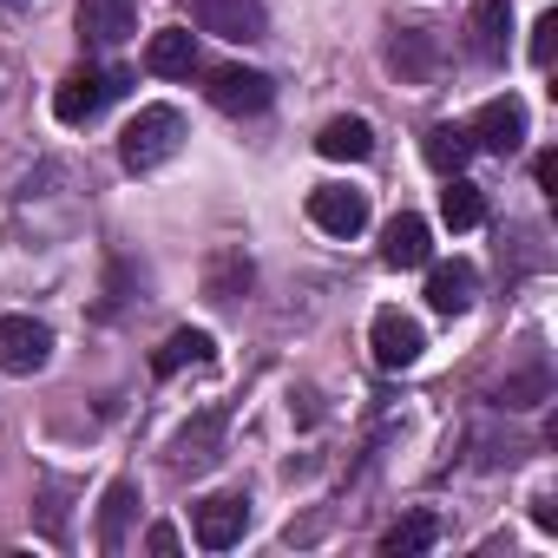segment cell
Returning a JSON list of instances; mask_svg holds the SVG:
<instances>
[{
	"label": "cell",
	"instance_id": "10",
	"mask_svg": "<svg viewBox=\"0 0 558 558\" xmlns=\"http://www.w3.org/2000/svg\"><path fill=\"white\" fill-rule=\"evenodd\" d=\"M243 532H250V499L243 493H210L197 506V545L204 551H230Z\"/></svg>",
	"mask_w": 558,
	"mask_h": 558
},
{
	"label": "cell",
	"instance_id": "20",
	"mask_svg": "<svg viewBox=\"0 0 558 558\" xmlns=\"http://www.w3.org/2000/svg\"><path fill=\"white\" fill-rule=\"evenodd\" d=\"M434 538H440L434 512H408V519H395V525L381 532V551H388V558H414V551H427Z\"/></svg>",
	"mask_w": 558,
	"mask_h": 558
},
{
	"label": "cell",
	"instance_id": "15",
	"mask_svg": "<svg viewBox=\"0 0 558 558\" xmlns=\"http://www.w3.org/2000/svg\"><path fill=\"white\" fill-rule=\"evenodd\" d=\"M316 151L336 158V165H362V158L375 151V132H368V119H329V125L316 132Z\"/></svg>",
	"mask_w": 558,
	"mask_h": 558
},
{
	"label": "cell",
	"instance_id": "19",
	"mask_svg": "<svg viewBox=\"0 0 558 558\" xmlns=\"http://www.w3.org/2000/svg\"><path fill=\"white\" fill-rule=\"evenodd\" d=\"M421 151H427V165H434L440 178H453V171H466V158H473V138H466V125H434Z\"/></svg>",
	"mask_w": 558,
	"mask_h": 558
},
{
	"label": "cell",
	"instance_id": "7",
	"mask_svg": "<svg viewBox=\"0 0 558 558\" xmlns=\"http://www.w3.org/2000/svg\"><path fill=\"white\" fill-rule=\"evenodd\" d=\"M466 138H473L480 151H499V158H506V151H519V145H525V106H519L512 93H506V99H486V106L473 112Z\"/></svg>",
	"mask_w": 558,
	"mask_h": 558
},
{
	"label": "cell",
	"instance_id": "24",
	"mask_svg": "<svg viewBox=\"0 0 558 558\" xmlns=\"http://www.w3.org/2000/svg\"><path fill=\"white\" fill-rule=\"evenodd\" d=\"M395 66H408V73H427V66H434V53H427V34H421V27L395 40Z\"/></svg>",
	"mask_w": 558,
	"mask_h": 558
},
{
	"label": "cell",
	"instance_id": "2",
	"mask_svg": "<svg viewBox=\"0 0 558 558\" xmlns=\"http://www.w3.org/2000/svg\"><path fill=\"white\" fill-rule=\"evenodd\" d=\"M119 86H125L119 73H66L60 93H53V119H60V125H93V119L112 106Z\"/></svg>",
	"mask_w": 558,
	"mask_h": 558
},
{
	"label": "cell",
	"instance_id": "9",
	"mask_svg": "<svg viewBox=\"0 0 558 558\" xmlns=\"http://www.w3.org/2000/svg\"><path fill=\"white\" fill-rule=\"evenodd\" d=\"M368 342H375V362H381V368H414V362H421V349H427L421 323H414V316H401V310H375Z\"/></svg>",
	"mask_w": 558,
	"mask_h": 558
},
{
	"label": "cell",
	"instance_id": "28",
	"mask_svg": "<svg viewBox=\"0 0 558 558\" xmlns=\"http://www.w3.org/2000/svg\"><path fill=\"white\" fill-rule=\"evenodd\" d=\"M532 171H538V191H558V151H538Z\"/></svg>",
	"mask_w": 558,
	"mask_h": 558
},
{
	"label": "cell",
	"instance_id": "29",
	"mask_svg": "<svg viewBox=\"0 0 558 558\" xmlns=\"http://www.w3.org/2000/svg\"><path fill=\"white\" fill-rule=\"evenodd\" d=\"M0 8H21V0H0Z\"/></svg>",
	"mask_w": 558,
	"mask_h": 558
},
{
	"label": "cell",
	"instance_id": "22",
	"mask_svg": "<svg viewBox=\"0 0 558 558\" xmlns=\"http://www.w3.org/2000/svg\"><path fill=\"white\" fill-rule=\"evenodd\" d=\"M204 290H210V303H236V296L250 290V263H243L236 250H223V256L210 263V283H204Z\"/></svg>",
	"mask_w": 558,
	"mask_h": 558
},
{
	"label": "cell",
	"instance_id": "21",
	"mask_svg": "<svg viewBox=\"0 0 558 558\" xmlns=\"http://www.w3.org/2000/svg\"><path fill=\"white\" fill-rule=\"evenodd\" d=\"M440 217H447V230H473L480 217H486V197H480V184H466L460 171L447 178V191H440Z\"/></svg>",
	"mask_w": 558,
	"mask_h": 558
},
{
	"label": "cell",
	"instance_id": "18",
	"mask_svg": "<svg viewBox=\"0 0 558 558\" xmlns=\"http://www.w3.org/2000/svg\"><path fill=\"white\" fill-rule=\"evenodd\" d=\"M506 34H512L506 0H480V8H473V53L480 60H506Z\"/></svg>",
	"mask_w": 558,
	"mask_h": 558
},
{
	"label": "cell",
	"instance_id": "5",
	"mask_svg": "<svg viewBox=\"0 0 558 558\" xmlns=\"http://www.w3.org/2000/svg\"><path fill=\"white\" fill-rule=\"evenodd\" d=\"M204 93H210V106L230 112V119H256V112L276 99V86H269L263 73H250V66H217Z\"/></svg>",
	"mask_w": 558,
	"mask_h": 558
},
{
	"label": "cell",
	"instance_id": "17",
	"mask_svg": "<svg viewBox=\"0 0 558 558\" xmlns=\"http://www.w3.org/2000/svg\"><path fill=\"white\" fill-rule=\"evenodd\" d=\"M217 355V342L204 336V329H171L165 336V349L151 355V375H178V368H204Z\"/></svg>",
	"mask_w": 558,
	"mask_h": 558
},
{
	"label": "cell",
	"instance_id": "6",
	"mask_svg": "<svg viewBox=\"0 0 558 558\" xmlns=\"http://www.w3.org/2000/svg\"><path fill=\"white\" fill-rule=\"evenodd\" d=\"M310 223L329 230V236H362V230H368V191L316 184V191H310Z\"/></svg>",
	"mask_w": 558,
	"mask_h": 558
},
{
	"label": "cell",
	"instance_id": "14",
	"mask_svg": "<svg viewBox=\"0 0 558 558\" xmlns=\"http://www.w3.org/2000/svg\"><path fill=\"white\" fill-rule=\"evenodd\" d=\"M145 66H151L158 80H191V73H197V40H191L184 27H165V34H151Z\"/></svg>",
	"mask_w": 558,
	"mask_h": 558
},
{
	"label": "cell",
	"instance_id": "13",
	"mask_svg": "<svg viewBox=\"0 0 558 558\" xmlns=\"http://www.w3.org/2000/svg\"><path fill=\"white\" fill-rule=\"evenodd\" d=\"M427 256H434V230H427V217L401 210V217L381 230V263H388V269H421Z\"/></svg>",
	"mask_w": 558,
	"mask_h": 558
},
{
	"label": "cell",
	"instance_id": "8",
	"mask_svg": "<svg viewBox=\"0 0 558 558\" xmlns=\"http://www.w3.org/2000/svg\"><path fill=\"white\" fill-rule=\"evenodd\" d=\"M223 427H230V414H223V408H204L197 421H184V427H178V440H171V466H178V473H204V466H217Z\"/></svg>",
	"mask_w": 558,
	"mask_h": 558
},
{
	"label": "cell",
	"instance_id": "11",
	"mask_svg": "<svg viewBox=\"0 0 558 558\" xmlns=\"http://www.w3.org/2000/svg\"><path fill=\"white\" fill-rule=\"evenodd\" d=\"M473 296H480V269H473L466 256L427 269V310H434V316H466Z\"/></svg>",
	"mask_w": 558,
	"mask_h": 558
},
{
	"label": "cell",
	"instance_id": "26",
	"mask_svg": "<svg viewBox=\"0 0 558 558\" xmlns=\"http://www.w3.org/2000/svg\"><path fill=\"white\" fill-rule=\"evenodd\" d=\"M532 525H538V532H558V506H551V493L532 499Z\"/></svg>",
	"mask_w": 558,
	"mask_h": 558
},
{
	"label": "cell",
	"instance_id": "16",
	"mask_svg": "<svg viewBox=\"0 0 558 558\" xmlns=\"http://www.w3.org/2000/svg\"><path fill=\"white\" fill-rule=\"evenodd\" d=\"M132 512H138V486H132V480H112L106 499H99V551H125Z\"/></svg>",
	"mask_w": 558,
	"mask_h": 558
},
{
	"label": "cell",
	"instance_id": "12",
	"mask_svg": "<svg viewBox=\"0 0 558 558\" xmlns=\"http://www.w3.org/2000/svg\"><path fill=\"white\" fill-rule=\"evenodd\" d=\"M80 34L93 47H119L138 34V0H80Z\"/></svg>",
	"mask_w": 558,
	"mask_h": 558
},
{
	"label": "cell",
	"instance_id": "23",
	"mask_svg": "<svg viewBox=\"0 0 558 558\" xmlns=\"http://www.w3.org/2000/svg\"><path fill=\"white\" fill-rule=\"evenodd\" d=\"M545 395H551V375H545V362H538V368L512 375V381H506V388H499L493 401H499V408H538Z\"/></svg>",
	"mask_w": 558,
	"mask_h": 558
},
{
	"label": "cell",
	"instance_id": "4",
	"mask_svg": "<svg viewBox=\"0 0 558 558\" xmlns=\"http://www.w3.org/2000/svg\"><path fill=\"white\" fill-rule=\"evenodd\" d=\"M191 21L204 27V34H217V40H236V47H250V40H263V0H191Z\"/></svg>",
	"mask_w": 558,
	"mask_h": 558
},
{
	"label": "cell",
	"instance_id": "1",
	"mask_svg": "<svg viewBox=\"0 0 558 558\" xmlns=\"http://www.w3.org/2000/svg\"><path fill=\"white\" fill-rule=\"evenodd\" d=\"M178 145H184V119H178L171 106H145V112L119 132V165L145 178V171L171 165V158H178Z\"/></svg>",
	"mask_w": 558,
	"mask_h": 558
},
{
	"label": "cell",
	"instance_id": "25",
	"mask_svg": "<svg viewBox=\"0 0 558 558\" xmlns=\"http://www.w3.org/2000/svg\"><path fill=\"white\" fill-rule=\"evenodd\" d=\"M551 47H558V14H538L532 21V60L551 66Z\"/></svg>",
	"mask_w": 558,
	"mask_h": 558
},
{
	"label": "cell",
	"instance_id": "27",
	"mask_svg": "<svg viewBox=\"0 0 558 558\" xmlns=\"http://www.w3.org/2000/svg\"><path fill=\"white\" fill-rule=\"evenodd\" d=\"M145 545H151L158 558H171V551H178V525H151V532H145Z\"/></svg>",
	"mask_w": 558,
	"mask_h": 558
},
{
	"label": "cell",
	"instance_id": "3",
	"mask_svg": "<svg viewBox=\"0 0 558 558\" xmlns=\"http://www.w3.org/2000/svg\"><path fill=\"white\" fill-rule=\"evenodd\" d=\"M53 355V329L34 316H0V368L8 375H40Z\"/></svg>",
	"mask_w": 558,
	"mask_h": 558
}]
</instances>
